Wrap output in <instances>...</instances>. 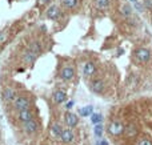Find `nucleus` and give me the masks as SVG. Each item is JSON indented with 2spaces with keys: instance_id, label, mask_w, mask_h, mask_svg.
<instances>
[{
  "instance_id": "5701e85b",
  "label": "nucleus",
  "mask_w": 152,
  "mask_h": 145,
  "mask_svg": "<svg viewBox=\"0 0 152 145\" xmlns=\"http://www.w3.org/2000/svg\"><path fill=\"white\" fill-rule=\"evenodd\" d=\"M93 130H95V135L98 136V137H100L101 133H103V126H101L100 124H98V125L95 126V129H93Z\"/></svg>"
},
{
  "instance_id": "f8f14e48",
  "label": "nucleus",
  "mask_w": 152,
  "mask_h": 145,
  "mask_svg": "<svg viewBox=\"0 0 152 145\" xmlns=\"http://www.w3.org/2000/svg\"><path fill=\"white\" fill-rule=\"evenodd\" d=\"M36 57H38V55L33 53L32 51H28V52H25V53L23 55V60H24L27 64H32L36 60Z\"/></svg>"
},
{
  "instance_id": "0eeeda50",
  "label": "nucleus",
  "mask_w": 152,
  "mask_h": 145,
  "mask_svg": "<svg viewBox=\"0 0 152 145\" xmlns=\"http://www.w3.org/2000/svg\"><path fill=\"white\" fill-rule=\"evenodd\" d=\"M63 128H61L60 124H52L50 128V133L51 136H54V137H61V133H63Z\"/></svg>"
},
{
  "instance_id": "9d476101",
  "label": "nucleus",
  "mask_w": 152,
  "mask_h": 145,
  "mask_svg": "<svg viewBox=\"0 0 152 145\" xmlns=\"http://www.w3.org/2000/svg\"><path fill=\"white\" fill-rule=\"evenodd\" d=\"M54 101L55 103H57V104H61V103H64L66 101V99H67V95L64 93L63 91H56V92H54Z\"/></svg>"
},
{
  "instance_id": "2eb2a0df",
  "label": "nucleus",
  "mask_w": 152,
  "mask_h": 145,
  "mask_svg": "<svg viewBox=\"0 0 152 145\" xmlns=\"http://www.w3.org/2000/svg\"><path fill=\"white\" fill-rule=\"evenodd\" d=\"M47 13H48V17H50V19H56L57 16L60 15V10H59L57 7H51Z\"/></svg>"
},
{
  "instance_id": "7ed1b4c3",
  "label": "nucleus",
  "mask_w": 152,
  "mask_h": 145,
  "mask_svg": "<svg viewBox=\"0 0 152 145\" xmlns=\"http://www.w3.org/2000/svg\"><path fill=\"white\" fill-rule=\"evenodd\" d=\"M135 57L139 61H142V63H146V61L149 60L151 53H149V51L146 49V48H139V49L135 51Z\"/></svg>"
},
{
  "instance_id": "423d86ee",
  "label": "nucleus",
  "mask_w": 152,
  "mask_h": 145,
  "mask_svg": "<svg viewBox=\"0 0 152 145\" xmlns=\"http://www.w3.org/2000/svg\"><path fill=\"white\" fill-rule=\"evenodd\" d=\"M61 141L66 142V144H70V142L73 141V139H75V136H73V132L71 129H64L63 133H61Z\"/></svg>"
},
{
  "instance_id": "a211bd4d",
  "label": "nucleus",
  "mask_w": 152,
  "mask_h": 145,
  "mask_svg": "<svg viewBox=\"0 0 152 145\" xmlns=\"http://www.w3.org/2000/svg\"><path fill=\"white\" fill-rule=\"evenodd\" d=\"M63 4L67 8H73L77 6V0H63Z\"/></svg>"
},
{
  "instance_id": "393cba45",
  "label": "nucleus",
  "mask_w": 152,
  "mask_h": 145,
  "mask_svg": "<svg viewBox=\"0 0 152 145\" xmlns=\"http://www.w3.org/2000/svg\"><path fill=\"white\" fill-rule=\"evenodd\" d=\"M144 7L147 10L152 11V0H144Z\"/></svg>"
},
{
  "instance_id": "f257e3e1",
  "label": "nucleus",
  "mask_w": 152,
  "mask_h": 145,
  "mask_svg": "<svg viewBox=\"0 0 152 145\" xmlns=\"http://www.w3.org/2000/svg\"><path fill=\"white\" fill-rule=\"evenodd\" d=\"M124 125L120 121H112L109 125H108V132L111 133L112 136H119L124 132Z\"/></svg>"
},
{
  "instance_id": "dca6fc26",
  "label": "nucleus",
  "mask_w": 152,
  "mask_h": 145,
  "mask_svg": "<svg viewBox=\"0 0 152 145\" xmlns=\"http://www.w3.org/2000/svg\"><path fill=\"white\" fill-rule=\"evenodd\" d=\"M103 88H104V84H103L100 80H96V81H93L91 84V89L93 92H101L103 91Z\"/></svg>"
},
{
  "instance_id": "bb28decb",
  "label": "nucleus",
  "mask_w": 152,
  "mask_h": 145,
  "mask_svg": "<svg viewBox=\"0 0 152 145\" xmlns=\"http://www.w3.org/2000/svg\"><path fill=\"white\" fill-rule=\"evenodd\" d=\"M4 40H6V35H4L3 32H0V43H3Z\"/></svg>"
},
{
  "instance_id": "1a4fd4ad",
  "label": "nucleus",
  "mask_w": 152,
  "mask_h": 145,
  "mask_svg": "<svg viewBox=\"0 0 152 145\" xmlns=\"http://www.w3.org/2000/svg\"><path fill=\"white\" fill-rule=\"evenodd\" d=\"M95 71H96V68H95V65H93V63H86L84 67H83V73H84V76H92L95 73Z\"/></svg>"
},
{
  "instance_id": "f03ea898",
  "label": "nucleus",
  "mask_w": 152,
  "mask_h": 145,
  "mask_svg": "<svg viewBox=\"0 0 152 145\" xmlns=\"http://www.w3.org/2000/svg\"><path fill=\"white\" fill-rule=\"evenodd\" d=\"M13 107L19 110H25L29 108V101L27 97L19 96V97H15V100H13Z\"/></svg>"
},
{
  "instance_id": "ddd939ff",
  "label": "nucleus",
  "mask_w": 152,
  "mask_h": 145,
  "mask_svg": "<svg viewBox=\"0 0 152 145\" xmlns=\"http://www.w3.org/2000/svg\"><path fill=\"white\" fill-rule=\"evenodd\" d=\"M19 117L20 120L23 121V123H27V121L32 120V113L29 109H25V110H20L19 112Z\"/></svg>"
},
{
  "instance_id": "39448f33",
  "label": "nucleus",
  "mask_w": 152,
  "mask_h": 145,
  "mask_svg": "<svg viewBox=\"0 0 152 145\" xmlns=\"http://www.w3.org/2000/svg\"><path fill=\"white\" fill-rule=\"evenodd\" d=\"M23 129L27 133H29V135H33V133H36V130H38V124L33 120H29V121H27V123H23Z\"/></svg>"
},
{
  "instance_id": "4468645a",
  "label": "nucleus",
  "mask_w": 152,
  "mask_h": 145,
  "mask_svg": "<svg viewBox=\"0 0 152 145\" xmlns=\"http://www.w3.org/2000/svg\"><path fill=\"white\" fill-rule=\"evenodd\" d=\"M80 116L83 117H87V116H92L93 114V107H91V105H88V107H84L82 108V109L79 110Z\"/></svg>"
},
{
  "instance_id": "4be33fe9",
  "label": "nucleus",
  "mask_w": 152,
  "mask_h": 145,
  "mask_svg": "<svg viewBox=\"0 0 152 145\" xmlns=\"http://www.w3.org/2000/svg\"><path fill=\"white\" fill-rule=\"evenodd\" d=\"M126 133H127V136L132 137V136H135L137 133V130L135 126H128V128H126Z\"/></svg>"
},
{
  "instance_id": "f3484780",
  "label": "nucleus",
  "mask_w": 152,
  "mask_h": 145,
  "mask_svg": "<svg viewBox=\"0 0 152 145\" xmlns=\"http://www.w3.org/2000/svg\"><path fill=\"white\" fill-rule=\"evenodd\" d=\"M95 6L99 10H104V8H107V7L109 6V0H96Z\"/></svg>"
},
{
  "instance_id": "a878e982",
  "label": "nucleus",
  "mask_w": 152,
  "mask_h": 145,
  "mask_svg": "<svg viewBox=\"0 0 152 145\" xmlns=\"http://www.w3.org/2000/svg\"><path fill=\"white\" fill-rule=\"evenodd\" d=\"M96 145H108V142L105 140H100V141L96 142Z\"/></svg>"
},
{
  "instance_id": "6e6552de",
  "label": "nucleus",
  "mask_w": 152,
  "mask_h": 145,
  "mask_svg": "<svg viewBox=\"0 0 152 145\" xmlns=\"http://www.w3.org/2000/svg\"><path fill=\"white\" fill-rule=\"evenodd\" d=\"M73 75H75V72H73V68H71V67H64L61 69V79L63 80H71Z\"/></svg>"
},
{
  "instance_id": "cd10ccee",
  "label": "nucleus",
  "mask_w": 152,
  "mask_h": 145,
  "mask_svg": "<svg viewBox=\"0 0 152 145\" xmlns=\"http://www.w3.org/2000/svg\"><path fill=\"white\" fill-rule=\"evenodd\" d=\"M73 107V101H70L68 104H67V109H70V108H72Z\"/></svg>"
},
{
  "instance_id": "20e7f679",
  "label": "nucleus",
  "mask_w": 152,
  "mask_h": 145,
  "mask_svg": "<svg viewBox=\"0 0 152 145\" xmlns=\"http://www.w3.org/2000/svg\"><path fill=\"white\" fill-rule=\"evenodd\" d=\"M64 120H66V124L70 128H73V126H76V124H77V116H76L75 113H72V112H67L66 116H64Z\"/></svg>"
},
{
  "instance_id": "9b49d317",
  "label": "nucleus",
  "mask_w": 152,
  "mask_h": 145,
  "mask_svg": "<svg viewBox=\"0 0 152 145\" xmlns=\"http://www.w3.org/2000/svg\"><path fill=\"white\" fill-rule=\"evenodd\" d=\"M3 99L4 101H13L15 100V92L12 88H6L3 91Z\"/></svg>"
},
{
  "instance_id": "aec40b11",
  "label": "nucleus",
  "mask_w": 152,
  "mask_h": 145,
  "mask_svg": "<svg viewBox=\"0 0 152 145\" xmlns=\"http://www.w3.org/2000/svg\"><path fill=\"white\" fill-rule=\"evenodd\" d=\"M121 13H123L124 16H130L131 13H132V10H131V7L128 6V4H124V6L121 7Z\"/></svg>"
},
{
  "instance_id": "6ab92c4d",
  "label": "nucleus",
  "mask_w": 152,
  "mask_h": 145,
  "mask_svg": "<svg viewBox=\"0 0 152 145\" xmlns=\"http://www.w3.org/2000/svg\"><path fill=\"white\" fill-rule=\"evenodd\" d=\"M91 121H92V124L98 125V124L101 121V114H100V113H93V114L91 116Z\"/></svg>"
},
{
  "instance_id": "b1692460",
  "label": "nucleus",
  "mask_w": 152,
  "mask_h": 145,
  "mask_svg": "<svg viewBox=\"0 0 152 145\" xmlns=\"http://www.w3.org/2000/svg\"><path fill=\"white\" fill-rule=\"evenodd\" d=\"M137 145H152V141L148 139H142V140H139Z\"/></svg>"
},
{
  "instance_id": "412c9836",
  "label": "nucleus",
  "mask_w": 152,
  "mask_h": 145,
  "mask_svg": "<svg viewBox=\"0 0 152 145\" xmlns=\"http://www.w3.org/2000/svg\"><path fill=\"white\" fill-rule=\"evenodd\" d=\"M29 51H32L33 53H36V55H38L39 52H40V51H41L40 44H39V43H32V45H31V47H29Z\"/></svg>"
}]
</instances>
